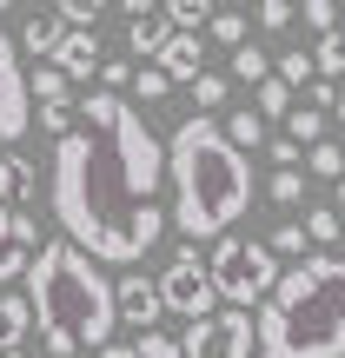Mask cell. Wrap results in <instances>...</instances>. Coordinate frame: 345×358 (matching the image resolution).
Listing matches in <instances>:
<instances>
[{
	"label": "cell",
	"instance_id": "cell-9",
	"mask_svg": "<svg viewBox=\"0 0 345 358\" xmlns=\"http://www.w3.org/2000/svg\"><path fill=\"white\" fill-rule=\"evenodd\" d=\"M113 299H120V325H133V332H153L160 319H167V299H160V279H140V272H133V279H120L113 285Z\"/></svg>",
	"mask_w": 345,
	"mask_h": 358
},
{
	"label": "cell",
	"instance_id": "cell-2",
	"mask_svg": "<svg viewBox=\"0 0 345 358\" xmlns=\"http://www.w3.org/2000/svg\"><path fill=\"white\" fill-rule=\"evenodd\" d=\"M167 179H173V226L199 239H226L246 213H253V166L226 140V127H213L206 113H192L186 127L167 140Z\"/></svg>",
	"mask_w": 345,
	"mask_h": 358
},
{
	"label": "cell",
	"instance_id": "cell-40",
	"mask_svg": "<svg viewBox=\"0 0 345 358\" xmlns=\"http://www.w3.org/2000/svg\"><path fill=\"white\" fill-rule=\"evenodd\" d=\"M332 113H339V120H345V93H339V106H332Z\"/></svg>",
	"mask_w": 345,
	"mask_h": 358
},
{
	"label": "cell",
	"instance_id": "cell-4",
	"mask_svg": "<svg viewBox=\"0 0 345 358\" xmlns=\"http://www.w3.org/2000/svg\"><path fill=\"white\" fill-rule=\"evenodd\" d=\"M259 358H345V259L312 252L259 306Z\"/></svg>",
	"mask_w": 345,
	"mask_h": 358
},
{
	"label": "cell",
	"instance_id": "cell-22",
	"mask_svg": "<svg viewBox=\"0 0 345 358\" xmlns=\"http://www.w3.org/2000/svg\"><path fill=\"white\" fill-rule=\"evenodd\" d=\"M272 73H279L286 87H306V80L319 73V66H312V47H286V53H279V66H272Z\"/></svg>",
	"mask_w": 345,
	"mask_h": 358
},
{
	"label": "cell",
	"instance_id": "cell-30",
	"mask_svg": "<svg viewBox=\"0 0 345 358\" xmlns=\"http://www.w3.org/2000/svg\"><path fill=\"white\" fill-rule=\"evenodd\" d=\"M213 40H226L232 53L246 47V13H213Z\"/></svg>",
	"mask_w": 345,
	"mask_h": 358
},
{
	"label": "cell",
	"instance_id": "cell-27",
	"mask_svg": "<svg viewBox=\"0 0 345 358\" xmlns=\"http://www.w3.org/2000/svg\"><path fill=\"white\" fill-rule=\"evenodd\" d=\"M226 73H199V80H192V100H199V113H213V106H226Z\"/></svg>",
	"mask_w": 345,
	"mask_h": 358
},
{
	"label": "cell",
	"instance_id": "cell-19",
	"mask_svg": "<svg viewBox=\"0 0 345 358\" xmlns=\"http://www.w3.org/2000/svg\"><path fill=\"white\" fill-rule=\"evenodd\" d=\"M226 140H232V146L246 153V146H266V140H272V127H266V120L253 113V106H246V113H232V120H226Z\"/></svg>",
	"mask_w": 345,
	"mask_h": 358
},
{
	"label": "cell",
	"instance_id": "cell-39",
	"mask_svg": "<svg viewBox=\"0 0 345 358\" xmlns=\"http://www.w3.org/2000/svg\"><path fill=\"white\" fill-rule=\"evenodd\" d=\"M332 199H339V213H345V179H339V186H332Z\"/></svg>",
	"mask_w": 345,
	"mask_h": 358
},
{
	"label": "cell",
	"instance_id": "cell-7",
	"mask_svg": "<svg viewBox=\"0 0 345 358\" xmlns=\"http://www.w3.org/2000/svg\"><path fill=\"white\" fill-rule=\"evenodd\" d=\"M179 352H186V358H259V319H253V312L199 319V325H186Z\"/></svg>",
	"mask_w": 345,
	"mask_h": 358
},
{
	"label": "cell",
	"instance_id": "cell-5",
	"mask_svg": "<svg viewBox=\"0 0 345 358\" xmlns=\"http://www.w3.org/2000/svg\"><path fill=\"white\" fill-rule=\"evenodd\" d=\"M206 272H213V292L226 299V312H253V306H266L272 285L286 279L279 259H272L259 239H232V232L213 245V252H206Z\"/></svg>",
	"mask_w": 345,
	"mask_h": 358
},
{
	"label": "cell",
	"instance_id": "cell-29",
	"mask_svg": "<svg viewBox=\"0 0 345 358\" xmlns=\"http://www.w3.org/2000/svg\"><path fill=\"white\" fill-rule=\"evenodd\" d=\"M73 113H80V100H66V106H40V127H47L53 140H66V133H73Z\"/></svg>",
	"mask_w": 345,
	"mask_h": 358
},
{
	"label": "cell",
	"instance_id": "cell-8",
	"mask_svg": "<svg viewBox=\"0 0 345 358\" xmlns=\"http://www.w3.org/2000/svg\"><path fill=\"white\" fill-rule=\"evenodd\" d=\"M27 120H34V93L20 73V40L0 34V140H20Z\"/></svg>",
	"mask_w": 345,
	"mask_h": 358
},
{
	"label": "cell",
	"instance_id": "cell-35",
	"mask_svg": "<svg viewBox=\"0 0 345 358\" xmlns=\"http://www.w3.org/2000/svg\"><path fill=\"white\" fill-rule=\"evenodd\" d=\"M259 27H272V34L293 27V7H286V0H266V7H259Z\"/></svg>",
	"mask_w": 345,
	"mask_h": 358
},
{
	"label": "cell",
	"instance_id": "cell-23",
	"mask_svg": "<svg viewBox=\"0 0 345 358\" xmlns=\"http://www.w3.org/2000/svg\"><path fill=\"white\" fill-rule=\"evenodd\" d=\"M167 20H173V34H199V27H213V7L206 0H173Z\"/></svg>",
	"mask_w": 345,
	"mask_h": 358
},
{
	"label": "cell",
	"instance_id": "cell-37",
	"mask_svg": "<svg viewBox=\"0 0 345 358\" xmlns=\"http://www.w3.org/2000/svg\"><path fill=\"white\" fill-rule=\"evenodd\" d=\"M0 245H13V213L0 206Z\"/></svg>",
	"mask_w": 345,
	"mask_h": 358
},
{
	"label": "cell",
	"instance_id": "cell-18",
	"mask_svg": "<svg viewBox=\"0 0 345 358\" xmlns=\"http://www.w3.org/2000/svg\"><path fill=\"white\" fill-rule=\"evenodd\" d=\"M232 80H253V87H266V80H272V60H266L259 40H246V47L232 53Z\"/></svg>",
	"mask_w": 345,
	"mask_h": 358
},
{
	"label": "cell",
	"instance_id": "cell-6",
	"mask_svg": "<svg viewBox=\"0 0 345 358\" xmlns=\"http://www.w3.org/2000/svg\"><path fill=\"white\" fill-rule=\"evenodd\" d=\"M160 299H167V312H179L186 325H199V319H219V292H213V272H206L199 245L173 252V266L160 272Z\"/></svg>",
	"mask_w": 345,
	"mask_h": 358
},
{
	"label": "cell",
	"instance_id": "cell-12",
	"mask_svg": "<svg viewBox=\"0 0 345 358\" xmlns=\"http://www.w3.org/2000/svg\"><path fill=\"white\" fill-rule=\"evenodd\" d=\"M60 40H66V20H60V13H53V7H40V13H27V27H20V47L34 53L40 66H47L53 53H60Z\"/></svg>",
	"mask_w": 345,
	"mask_h": 358
},
{
	"label": "cell",
	"instance_id": "cell-10",
	"mask_svg": "<svg viewBox=\"0 0 345 358\" xmlns=\"http://www.w3.org/2000/svg\"><path fill=\"white\" fill-rule=\"evenodd\" d=\"M167 40H173L167 7H140V0H133V7H127V47L140 53V60H160V53H167Z\"/></svg>",
	"mask_w": 345,
	"mask_h": 358
},
{
	"label": "cell",
	"instance_id": "cell-15",
	"mask_svg": "<svg viewBox=\"0 0 345 358\" xmlns=\"http://www.w3.org/2000/svg\"><path fill=\"white\" fill-rule=\"evenodd\" d=\"M27 192H34V166L20 153H0V206L13 213V199H27Z\"/></svg>",
	"mask_w": 345,
	"mask_h": 358
},
{
	"label": "cell",
	"instance_id": "cell-32",
	"mask_svg": "<svg viewBox=\"0 0 345 358\" xmlns=\"http://www.w3.org/2000/svg\"><path fill=\"white\" fill-rule=\"evenodd\" d=\"M133 352H140V358H186V352H179V338H167V332H146Z\"/></svg>",
	"mask_w": 345,
	"mask_h": 358
},
{
	"label": "cell",
	"instance_id": "cell-24",
	"mask_svg": "<svg viewBox=\"0 0 345 358\" xmlns=\"http://www.w3.org/2000/svg\"><path fill=\"white\" fill-rule=\"evenodd\" d=\"M306 226H299V219H293V226H279V232H272V239H266V252L272 259H299V266H306Z\"/></svg>",
	"mask_w": 345,
	"mask_h": 358
},
{
	"label": "cell",
	"instance_id": "cell-13",
	"mask_svg": "<svg viewBox=\"0 0 345 358\" xmlns=\"http://www.w3.org/2000/svg\"><path fill=\"white\" fill-rule=\"evenodd\" d=\"M47 66H60L66 80H93L106 60H100V40H93V34H66V40H60V53H53Z\"/></svg>",
	"mask_w": 345,
	"mask_h": 358
},
{
	"label": "cell",
	"instance_id": "cell-38",
	"mask_svg": "<svg viewBox=\"0 0 345 358\" xmlns=\"http://www.w3.org/2000/svg\"><path fill=\"white\" fill-rule=\"evenodd\" d=\"M93 358H140L133 345H106V352H93Z\"/></svg>",
	"mask_w": 345,
	"mask_h": 358
},
{
	"label": "cell",
	"instance_id": "cell-25",
	"mask_svg": "<svg viewBox=\"0 0 345 358\" xmlns=\"http://www.w3.org/2000/svg\"><path fill=\"white\" fill-rule=\"evenodd\" d=\"M266 199H272V206H299V199H306V166L272 173V179H266Z\"/></svg>",
	"mask_w": 345,
	"mask_h": 358
},
{
	"label": "cell",
	"instance_id": "cell-14",
	"mask_svg": "<svg viewBox=\"0 0 345 358\" xmlns=\"http://www.w3.org/2000/svg\"><path fill=\"white\" fill-rule=\"evenodd\" d=\"M27 332H34V306L20 292H0V352H20Z\"/></svg>",
	"mask_w": 345,
	"mask_h": 358
},
{
	"label": "cell",
	"instance_id": "cell-26",
	"mask_svg": "<svg viewBox=\"0 0 345 358\" xmlns=\"http://www.w3.org/2000/svg\"><path fill=\"white\" fill-rule=\"evenodd\" d=\"M299 226H306V239H312V245H332V239H339V213H332V206H312Z\"/></svg>",
	"mask_w": 345,
	"mask_h": 358
},
{
	"label": "cell",
	"instance_id": "cell-16",
	"mask_svg": "<svg viewBox=\"0 0 345 358\" xmlns=\"http://www.w3.org/2000/svg\"><path fill=\"white\" fill-rule=\"evenodd\" d=\"M253 93H259V100H253V113L266 120V127H272V120H286V113H293V106H299V100H293V87H286L279 73H272L266 87H253Z\"/></svg>",
	"mask_w": 345,
	"mask_h": 358
},
{
	"label": "cell",
	"instance_id": "cell-11",
	"mask_svg": "<svg viewBox=\"0 0 345 358\" xmlns=\"http://www.w3.org/2000/svg\"><path fill=\"white\" fill-rule=\"evenodd\" d=\"M153 66L173 80V87H192V80L206 73V40H199V34H173V40H167V53H160Z\"/></svg>",
	"mask_w": 345,
	"mask_h": 358
},
{
	"label": "cell",
	"instance_id": "cell-31",
	"mask_svg": "<svg viewBox=\"0 0 345 358\" xmlns=\"http://www.w3.org/2000/svg\"><path fill=\"white\" fill-rule=\"evenodd\" d=\"M306 27H319V40H325L332 27H345V7H332V0H312V7H306Z\"/></svg>",
	"mask_w": 345,
	"mask_h": 358
},
{
	"label": "cell",
	"instance_id": "cell-20",
	"mask_svg": "<svg viewBox=\"0 0 345 358\" xmlns=\"http://www.w3.org/2000/svg\"><path fill=\"white\" fill-rule=\"evenodd\" d=\"M312 66H319L325 80H332V73H345V27H332L325 40H312Z\"/></svg>",
	"mask_w": 345,
	"mask_h": 358
},
{
	"label": "cell",
	"instance_id": "cell-17",
	"mask_svg": "<svg viewBox=\"0 0 345 358\" xmlns=\"http://www.w3.org/2000/svg\"><path fill=\"white\" fill-rule=\"evenodd\" d=\"M66 87H73V80H66L60 66H34V80H27V93H40V106H66L73 100Z\"/></svg>",
	"mask_w": 345,
	"mask_h": 358
},
{
	"label": "cell",
	"instance_id": "cell-3",
	"mask_svg": "<svg viewBox=\"0 0 345 358\" xmlns=\"http://www.w3.org/2000/svg\"><path fill=\"white\" fill-rule=\"evenodd\" d=\"M27 306H34L40 345L53 358H80V352H106L120 325V299L106 285V272L93 266L80 245L47 239L27 266Z\"/></svg>",
	"mask_w": 345,
	"mask_h": 358
},
{
	"label": "cell",
	"instance_id": "cell-33",
	"mask_svg": "<svg viewBox=\"0 0 345 358\" xmlns=\"http://www.w3.org/2000/svg\"><path fill=\"white\" fill-rule=\"evenodd\" d=\"M13 245H20V252H34V245H40V226H34V213H20V206H13Z\"/></svg>",
	"mask_w": 345,
	"mask_h": 358
},
{
	"label": "cell",
	"instance_id": "cell-28",
	"mask_svg": "<svg viewBox=\"0 0 345 358\" xmlns=\"http://www.w3.org/2000/svg\"><path fill=\"white\" fill-rule=\"evenodd\" d=\"M133 93H140V100L153 106V100H167V93H173V80L160 73V66H140V73H133Z\"/></svg>",
	"mask_w": 345,
	"mask_h": 358
},
{
	"label": "cell",
	"instance_id": "cell-1",
	"mask_svg": "<svg viewBox=\"0 0 345 358\" xmlns=\"http://www.w3.org/2000/svg\"><path fill=\"white\" fill-rule=\"evenodd\" d=\"M160 179L167 146L127 100L100 133L73 127L66 140H53V219L66 245H80L93 266H140L167 232V213L153 206Z\"/></svg>",
	"mask_w": 345,
	"mask_h": 358
},
{
	"label": "cell",
	"instance_id": "cell-36",
	"mask_svg": "<svg viewBox=\"0 0 345 358\" xmlns=\"http://www.w3.org/2000/svg\"><path fill=\"white\" fill-rule=\"evenodd\" d=\"M100 80H106V87H127V93H133V66H127V60H106Z\"/></svg>",
	"mask_w": 345,
	"mask_h": 358
},
{
	"label": "cell",
	"instance_id": "cell-41",
	"mask_svg": "<svg viewBox=\"0 0 345 358\" xmlns=\"http://www.w3.org/2000/svg\"><path fill=\"white\" fill-rule=\"evenodd\" d=\"M0 358H27V352H0Z\"/></svg>",
	"mask_w": 345,
	"mask_h": 358
},
{
	"label": "cell",
	"instance_id": "cell-34",
	"mask_svg": "<svg viewBox=\"0 0 345 358\" xmlns=\"http://www.w3.org/2000/svg\"><path fill=\"white\" fill-rule=\"evenodd\" d=\"M306 106H319V113H332V106H339V87H332V80H312V87H306Z\"/></svg>",
	"mask_w": 345,
	"mask_h": 358
},
{
	"label": "cell",
	"instance_id": "cell-21",
	"mask_svg": "<svg viewBox=\"0 0 345 358\" xmlns=\"http://www.w3.org/2000/svg\"><path fill=\"white\" fill-rule=\"evenodd\" d=\"M306 173H319V179H332V186H339V179H345V146L319 140V146L306 153Z\"/></svg>",
	"mask_w": 345,
	"mask_h": 358
}]
</instances>
